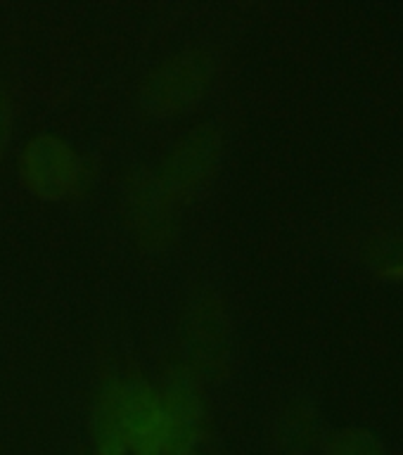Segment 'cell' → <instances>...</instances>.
<instances>
[{"instance_id": "obj_2", "label": "cell", "mask_w": 403, "mask_h": 455, "mask_svg": "<svg viewBox=\"0 0 403 455\" xmlns=\"http://www.w3.org/2000/svg\"><path fill=\"white\" fill-rule=\"evenodd\" d=\"M223 148L226 138L219 124L205 121L188 128L152 171L164 197L176 209L195 202L216 176Z\"/></svg>"}, {"instance_id": "obj_10", "label": "cell", "mask_w": 403, "mask_h": 455, "mask_svg": "<svg viewBox=\"0 0 403 455\" xmlns=\"http://www.w3.org/2000/svg\"><path fill=\"white\" fill-rule=\"evenodd\" d=\"M14 126V102L12 91L7 88L5 81H0V156L5 155Z\"/></svg>"}, {"instance_id": "obj_7", "label": "cell", "mask_w": 403, "mask_h": 455, "mask_svg": "<svg viewBox=\"0 0 403 455\" xmlns=\"http://www.w3.org/2000/svg\"><path fill=\"white\" fill-rule=\"evenodd\" d=\"M276 443L285 455H309L320 443V422L304 401L285 405L276 422Z\"/></svg>"}, {"instance_id": "obj_8", "label": "cell", "mask_w": 403, "mask_h": 455, "mask_svg": "<svg viewBox=\"0 0 403 455\" xmlns=\"http://www.w3.org/2000/svg\"><path fill=\"white\" fill-rule=\"evenodd\" d=\"M326 455H384V446L377 434L361 427H347L326 441Z\"/></svg>"}, {"instance_id": "obj_1", "label": "cell", "mask_w": 403, "mask_h": 455, "mask_svg": "<svg viewBox=\"0 0 403 455\" xmlns=\"http://www.w3.org/2000/svg\"><path fill=\"white\" fill-rule=\"evenodd\" d=\"M221 60L216 48L192 43L162 57L145 74L138 88V100L145 112L171 116L190 109L212 91L219 78Z\"/></svg>"}, {"instance_id": "obj_9", "label": "cell", "mask_w": 403, "mask_h": 455, "mask_svg": "<svg viewBox=\"0 0 403 455\" xmlns=\"http://www.w3.org/2000/svg\"><path fill=\"white\" fill-rule=\"evenodd\" d=\"M370 266L384 277L403 280V237L387 235L383 240L373 242L370 247Z\"/></svg>"}, {"instance_id": "obj_3", "label": "cell", "mask_w": 403, "mask_h": 455, "mask_svg": "<svg viewBox=\"0 0 403 455\" xmlns=\"http://www.w3.org/2000/svg\"><path fill=\"white\" fill-rule=\"evenodd\" d=\"M183 348L190 372L202 379L226 377L233 358V334L226 301L216 290H202L190 299L183 315Z\"/></svg>"}, {"instance_id": "obj_6", "label": "cell", "mask_w": 403, "mask_h": 455, "mask_svg": "<svg viewBox=\"0 0 403 455\" xmlns=\"http://www.w3.org/2000/svg\"><path fill=\"white\" fill-rule=\"evenodd\" d=\"M202 408L197 391L188 377H171L166 389V451L169 455H192L199 439Z\"/></svg>"}, {"instance_id": "obj_5", "label": "cell", "mask_w": 403, "mask_h": 455, "mask_svg": "<svg viewBox=\"0 0 403 455\" xmlns=\"http://www.w3.org/2000/svg\"><path fill=\"white\" fill-rule=\"evenodd\" d=\"M20 171L24 183L41 197H62L77 185L81 164L77 152L55 135H36L21 152Z\"/></svg>"}, {"instance_id": "obj_4", "label": "cell", "mask_w": 403, "mask_h": 455, "mask_svg": "<svg viewBox=\"0 0 403 455\" xmlns=\"http://www.w3.org/2000/svg\"><path fill=\"white\" fill-rule=\"evenodd\" d=\"M124 213L135 240L148 249H164L176 240L178 209L164 197L152 171H131L124 183Z\"/></svg>"}]
</instances>
